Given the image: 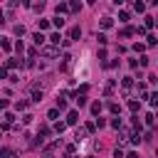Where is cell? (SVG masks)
Here are the masks:
<instances>
[{
    "instance_id": "1",
    "label": "cell",
    "mask_w": 158,
    "mask_h": 158,
    "mask_svg": "<svg viewBox=\"0 0 158 158\" xmlns=\"http://www.w3.org/2000/svg\"><path fill=\"white\" fill-rule=\"evenodd\" d=\"M42 54H45V57H57V54H59V47H54V45H50V47H42Z\"/></svg>"
},
{
    "instance_id": "2",
    "label": "cell",
    "mask_w": 158,
    "mask_h": 158,
    "mask_svg": "<svg viewBox=\"0 0 158 158\" xmlns=\"http://www.w3.org/2000/svg\"><path fill=\"white\" fill-rule=\"evenodd\" d=\"M79 121V111H67V123H77Z\"/></svg>"
},
{
    "instance_id": "3",
    "label": "cell",
    "mask_w": 158,
    "mask_h": 158,
    "mask_svg": "<svg viewBox=\"0 0 158 158\" xmlns=\"http://www.w3.org/2000/svg\"><path fill=\"white\" fill-rule=\"evenodd\" d=\"M30 94H32V101H42V89H37V87H35Z\"/></svg>"
},
{
    "instance_id": "4",
    "label": "cell",
    "mask_w": 158,
    "mask_h": 158,
    "mask_svg": "<svg viewBox=\"0 0 158 158\" xmlns=\"http://www.w3.org/2000/svg\"><path fill=\"white\" fill-rule=\"evenodd\" d=\"M74 101H77V106H84V104H87V97L77 92V94H74Z\"/></svg>"
},
{
    "instance_id": "5",
    "label": "cell",
    "mask_w": 158,
    "mask_h": 158,
    "mask_svg": "<svg viewBox=\"0 0 158 158\" xmlns=\"http://www.w3.org/2000/svg\"><path fill=\"white\" fill-rule=\"evenodd\" d=\"M69 37H72V40H79V37H82V30H79V27H72V30H69Z\"/></svg>"
},
{
    "instance_id": "6",
    "label": "cell",
    "mask_w": 158,
    "mask_h": 158,
    "mask_svg": "<svg viewBox=\"0 0 158 158\" xmlns=\"http://www.w3.org/2000/svg\"><path fill=\"white\" fill-rule=\"evenodd\" d=\"M50 42H52L54 47H59V42H62V37H59V32H54V35H50Z\"/></svg>"
},
{
    "instance_id": "7",
    "label": "cell",
    "mask_w": 158,
    "mask_h": 158,
    "mask_svg": "<svg viewBox=\"0 0 158 158\" xmlns=\"http://www.w3.org/2000/svg\"><path fill=\"white\" fill-rule=\"evenodd\" d=\"M133 32H136V30H133V27H123V30H121V37H131V35H133Z\"/></svg>"
},
{
    "instance_id": "8",
    "label": "cell",
    "mask_w": 158,
    "mask_h": 158,
    "mask_svg": "<svg viewBox=\"0 0 158 158\" xmlns=\"http://www.w3.org/2000/svg\"><path fill=\"white\" fill-rule=\"evenodd\" d=\"M131 84H133V82H131V77H126V79H123V82H121L123 92H128V89H131Z\"/></svg>"
},
{
    "instance_id": "9",
    "label": "cell",
    "mask_w": 158,
    "mask_h": 158,
    "mask_svg": "<svg viewBox=\"0 0 158 158\" xmlns=\"http://www.w3.org/2000/svg\"><path fill=\"white\" fill-rule=\"evenodd\" d=\"M111 25H114V20H111V17H104V20H101V27H104V30H109Z\"/></svg>"
},
{
    "instance_id": "10",
    "label": "cell",
    "mask_w": 158,
    "mask_h": 158,
    "mask_svg": "<svg viewBox=\"0 0 158 158\" xmlns=\"http://www.w3.org/2000/svg\"><path fill=\"white\" fill-rule=\"evenodd\" d=\"M67 10H72V12H79V10H82V5H79V3H69V5H67Z\"/></svg>"
},
{
    "instance_id": "11",
    "label": "cell",
    "mask_w": 158,
    "mask_h": 158,
    "mask_svg": "<svg viewBox=\"0 0 158 158\" xmlns=\"http://www.w3.org/2000/svg\"><path fill=\"white\" fill-rule=\"evenodd\" d=\"M54 10H57V15L62 17V12H67V3H59V5H57V8H54Z\"/></svg>"
},
{
    "instance_id": "12",
    "label": "cell",
    "mask_w": 158,
    "mask_h": 158,
    "mask_svg": "<svg viewBox=\"0 0 158 158\" xmlns=\"http://www.w3.org/2000/svg\"><path fill=\"white\" fill-rule=\"evenodd\" d=\"M0 47H3L5 52H10V50H12V45H10V42H8V40H5V37H3V42H0Z\"/></svg>"
},
{
    "instance_id": "13",
    "label": "cell",
    "mask_w": 158,
    "mask_h": 158,
    "mask_svg": "<svg viewBox=\"0 0 158 158\" xmlns=\"http://www.w3.org/2000/svg\"><path fill=\"white\" fill-rule=\"evenodd\" d=\"M15 109H17V111H22V109H27V101H25V99H20L17 104H15Z\"/></svg>"
},
{
    "instance_id": "14",
    "label": "cell",
    "mask_w": 158,
    "mask_h": 158,
    "mask_svg": "<svg viewBox=\"0 0 158 158\" xmlns=\"http://www.w3.org/2000/svg\"><path fill=\"white\" fill-rule=\"evenodd\" d=\"M32 40H35V45H45V35H40V32H37Z\"/></svg>"
},
{
    "instance_id": "15",
    "label": "cell",
    "mask_w": 158,
    "mask_h": 158,
    "mask_svg": "<svg viewBox=\"0 0 158 158\" xmlns=\"http://www.w3.org/2000/svg\"><path fill=\"white\" fill-rule=\"evenodd\" d=\"M92 114H97V116L101 114V104H99V101H97V104H92Z\"/></svg>"
},
{
    "instance_id": "16",
    "label": "cell",
    "mask_w": 158,
    "mask_h": 158,
    "mask_svg": "<svg viewBox=\"0 0 158 158\" xmlns=\"http://www.w3.org/2000/svg\"><path fill=\"white\" fill-rule=\"evenodd\" d=\"M52 22H54V27H62V25H64V17H59V15H57Z\"/></svg>"
},
{
    "instance_id": "17",
    "label": "cell",
    "mask_w": 158,
    "mask_h": 158,
    "mask_svg": "<svg viewBox=\"0 0 158 158\" xmlns=\"http://www.w3.org/2000/svg\"><path fill=\"white\" fill-rule=\"evenodd\" d=\"M97 40H99V45H106V42H109V40H106V35H104V32H99V35H97Z\"/></svg>"
},
{
    "instance_id": "18",
    "label": "cell",
    "mask_w": 158,
    "mask_h": 158,
    "mask_svg": "<svg viewBox=\"0 0 158 158\" xmlns=\"http://www.w3.org/2000/svg\"><path fill=\"white\" fill-rule=\"evenodd\" d=\"M139 106H141L139 101H128V109H131V111H139Z\"/></svg>"
},
{
    "instance_id": "19",
    "label": "cell",
    "mask_w": 158,
    "mask_h": 158,
    "mask_svg": "<svg viewBox=\"0 0 158 158\" xmlns=\"http://www.w3.org/2000/svg\"><path fill=\"white\" fill-rule=\"evenodd\" d=\"M109 111H111V114H119L121 109H119V104H109Z\"/></svg>"
},
{
    "instance_id": "20",
    "label": "cell",
    "mask_w": 158,
    "mask_h": 158,
    "mask_svg": "<svg viewBox=\"0 0 158 158\" xmlns=\"http://www.w3.org/2000/svg\"><path fill=\"white\" fill-rule=\"evenodd\" d=\"M47 116H50V119L54 121V119H57V116H59V111H57V109H50V114H47Z\"/></svg>"
},
{
    "instance_id": "21",
    "label": "cell",
    "mask_w": 158,
    "mask_h": 158,
    "mask_svg": "<svg viewBox=\"0 0 158 158\" xmlns=\"http://www.w3.org/2000/svg\"><path fill=\"white\" fill-rule=\"evenodd\" d=\"M15 35H25V27L22 25H15Z\"/></svg>"
},
{
    "instance_id": "22",
    "label": "cell",
    "mask_w": 158,
    "mask_h": 158,
    "mask_svg": "<svg viewBox=\"0 0 158 158\" xmlns=\"http://www.w3.org/2000/svg\"><path fill=\"white\" fill-rule=\"evenodd\" d=\"M0 156H3V158H8V156H12V151H10V148H3V151H0Z\"/></svg>"
},
{
    "instance_id": "23",
    "label": "cell",
    "mask_w": 158,
    "mask_h": 158,
    "mask_svg": "<svg viewBox=\"0 0 158 158\" xmlns=\"http://www.w3.org/2000/svg\"><path fill=\"white\" fill-rule=\"evenodd\" d=\"M146 123H148V126H153V114H151V111L146 114Z\"/></svg>"
},
{
    "instance_id": "24",
    "label": "cell",
    "mask_w": 158,
    "mask_h": 158,
    "mask_svg": "<svg viewBox=\"0 0 158 158\" xmlns=\"http://www.w3.org/2000/svg\"><path fill=\"white\" fill-rule=\"evenodd\" d=\"M153 25H156V20H153V17H146V27H148V30H151Z\"/></svg>"
},
{
    "instance_id": "25",
    "label": "cell",
    "mask_w": 158,
    "mask_h": 158,
    "mask_svg": "<svg viewBox=\"0 0 158 158\" xmlns=\"http://www.w3.org/2000/svg\"><path fill=\"white\" fill-rule=\"evenodd\" d=\"M8 77V67H0V79H5Z\"/></svg>"
},
{
    "instance_id": "26",
    "label": "cell",
    "mask_w": 158,
    "mask_h": 158,
    "mask_svg": "<svg viewBox=\"0 0 158 158\" xmlns=\"http://www.w3.org/2000/svg\"><path fill=\"white\" fill-rule=\"evenodd\" d=\"M126 158H139V153H136V151H128V156Z\"/></svg>"
},
{
    "instance_id": "27",
    "label": "cell",
    "mask_w": 158,
    "mask_h": 158,
    "mask_svg": "<svg viewBox=\"0 0 158 158\" xmlns=\"http://www.w3.org/2000/svg\"><path fill=\"white\" fill-rule=\"evenodd\" d=\"M5 106H8V101H5V99H0V109H5Z\"/></svg>"
},
{
    "instance_id": "28",
    "label": "cell",
    "mask_w": 158,
    "mask_h": 158,
    "mask_svg": "<svg viewBox=\"0 0 158 158\" xmlns=\"http://www.w3.org/2000/svg\"><path fill=\"white\" fill-rule=\"evenodd\" d=\"M0 42H3V37H0Z\"/></svg>"
}]
</instances>
